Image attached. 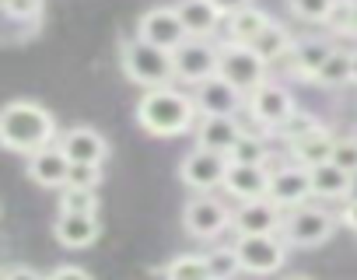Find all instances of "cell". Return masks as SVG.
<instances>
[{"label": "cell", "instance_id": "7a4b0ae2", "mask_svg": "<svg viewBox=\"0 0 357 280\" xmlns=\"http://www.w3.org/2000/svg\"><path fill=\"white\" fill-rule=\"evenodd\" d=\"M197 119V102L178 95L175 88H147V95L137 102V123L154 137H178Z\"/></svg>", "mask_w": 357, "mask_h": 280}, {"label": "cell", "instance_id": "44dd1931", "mask_svg": "<svg viewBox=\"0 0 357 280\" xmlns=\"http://www.w3.org/2000/svg\"><path fill=\"white\" fill-rule=\"evenodd\" d=\"M333 144H336V137H333L326 126H312L308 133H301V137L291 140V155H294L298 165L312 169V165H319V162H329Z\"/></svg>", "mask_w": 357, "mask_h": 280}, {"label": "cell", "instance_id": "6da1fadb", "mask_svg": "<svg viewBox=\"0 0 357 280\" xmlns=\"http://www.w3.org/2000/svg\"><path fill=\"white\" fill-rule=\"evenodd\" d=\"M53 140H56V119L46 105L18 98L0 109V148L29 158L32 151L50 148Z\"/></svg>", "mask_w": 357, "mask_h": 280}, {"label": "cell", "instance_id": "f35d334b", "mask_svg": "<svg viewBox=\"0 0 357 280\" xmlns=\"http://www.w3.org/2000/svg\"><path fill=\"white\" fill-rule=\"evenodd\" d=\"M211 4L221 11V18H228V15H235V11H242V8H249L252 0H211Z\"/></svg>", "mask_w": 357, "mask_h": 280}, {"label": "cell", "instance_id": "d4e9b609", "mask_svg": "<svg viewBox=\"0 0 357 280\" xmlns=\"http://www.w3.org/2000/svg\"><path fill=\"white\" fill-rule=\"evenodd\" d=\"M266 63H273V60H280V56H287L291 53V36L284 32V25H277V22H270L252 42H249Z\"/></svg>", "mask_w": 357, "mask_h": 280}, {"label": "cell", "instance_id": "277c9868", "mask_svg": "<svg viewBox=\"0 0 357 280\" xmlns=\"http://www.w3.org/2000/svg\"><path fill=\"white\" fill-rule=\"evenodd\" d=\"M336 231V217L322 207H308V203H298L291 207V214L284 217L280 224V235L287 245H301V249H312V245H322L329 242Z\"/></svg>", "mask_w": 357, "mask_h": 280}, {"label": "cell", "instance_id": "f546056e", "mask_svg": "<svg viewBox=\"0 0 357 280\" xmlns=\"http://www.w3.org/2000/svg\"><path fill=\"white\" fill-rule=\"evenodd\" d=\"M98 182H102V165H98V162H70V169H67V182H63V186L98 189Z\"/></svg>", "mask_w": 357, "mask_h": 280}, {"label": "cell", "instance_id": "836d02e7", "mask_svg": "<svg viewBox=\"0 0 357 280\" xmlns=\"http://www.w3.org/2000/svg\"><path fill=\"white\" fill-rule=\"evenodd\" d=\"M46 8V0H0V11L15 22H36Z\"/></svg>", "mask_w": 357, "mask_h": 280}, {"label": "cell", "instance_id": "8d00e7d4", "mask_svg": "<svg viewBox=\"0 0 357 280\" xmlns=\"http://www.w3.org/2000/svg\"><path fill=\"white\" fill-rule=\"evenodd\" d=\"M0 277L4 280H15V277H22V280H36V277H43L36 266H29V263H8V266H0Z\"/></svg>", "mask_w": 357, "mask_h": 280}, {"label": "cell", "instance_id": "2e32d148", "mask_svg": "<svg viewBox=\"0 0 357 280\" xmlns=\"http://www.w3.org/2000/svg\"><path fill=\"white\" fill-rule=\"evenodd\" d=\"M231 196L238 200H252V196H266L270 186V169L263 162H228L225 169V182H221Z\"/></svg>", "mask_w": 357, "mask_h": 280}, {"label": "cell", "instance_id": "b9f144b4", "mask_svg": "<svg viewBox=\"0 0 357 280\" xmlns=\"http://www.w3.org/2000/svg\"><path fill=\"white\" fill-rule=\"evenodd\" d=\"M354 137H357V130H354Z\"/></svg>", "mask_w": 357, "mask_h": 280}, {"label": "cell", "instance_id": "e575fe53", "mask_svg": "<svg viewBox=\"0 0 357 280\" xmlns=\"http://www.w3.org/2000/svg\"><path fill=\"white\" fill-rule=\"evenodd\" d=\"M329 162H336L340 169H347V172L357 176V137H354V133H350V137H336Z\"/></svg>", "mask_w": 357, "mask_h": 280}, {"label": "cell", "instance_id": "ac0fdd59", "mask_svg": "<svg viewBox=\"0 0 357 280\" xmlns=\"http://www.w3.org/2000/svg\"><path fill=\"white\" fill-rule=\"evenodd\" d=\"M102 224L95 214H77V210H60L56 224H53V235L63 249H88L95 238H98Z\"/></svg>", "mask_w": 357, "mask_h": 280}, {"label": "cell", "instance_id": "7402d4cb", "mask_svg": "<svg viewBox=\"0 0 357 280\" xmlns=\"http://www.w3.org/2000/svg\"><path fill=\"white\" fill-rule=\"evenodd\" d=\"M175 11H178V18H183L186 32L197 36V39H207L221 25V11L211 4V0H183Z\"/></svg>", "mask_w": 357, "mask_h": 280}, {"label": "cell", "instance_id": "5bb4252c", "mask_svg": "<svg viewBox=\"0 0 357 280\" xmlns=\"http://www.w3.org/2000/svg\"><path fill=\"white\" fill-rule=\"evenodd\" d=\"M193 102L204 116H231L242 105V91L231 81H225L221 74H211V77L197 81V98Z\"/></svg>", "mask_w": 357, "mask_h": 280}, {"label": "cell", "instance_id": "484cf974", "mask_svg": "<svg viewBox=\"0 0 357 280\" xmlns=\"http://www.w3.org/2000/svg\"><path fill=\"white\" fill-rule=\"evenodd\" d=\"M312 81L319 88H343V84H350V53L347 49H333L326 56V63L315 70Z\"/></svg>", "mask_w": 357, "mask_h": 280}, {"label": "cell", "instance_id": "4316f807", "mask_svg": "<svg viewBox=\"0 0 357 280\" xmlns=\"http://www.w3.org/2000/svg\"><path fill=\"white\" fill-rule=\"evenodd\" d=\"M158 273H161V277H172V280H207V277H211L207 256H197V252H186V256L168 259Z\"/></svg>", "mask_w": 357, "mask_h": 280}, {"label": "cell", "instance_id": "9c48e42d", "mask_svg": "<svg viewBox=\"0 0 357 280\" xmlns=\"http://www.w3.org/2000/svg\"><path fill=\"white\" fill-rule=\"evenodd\" d=\"M225 169H228V155H218V151L197 144L183 158V165H178V179L193 193H207V189H218L225 182Z\"/></svg>", "mask_w": 357, "mask_h": 280}, {"label": "cell", "instance_id": "5b68a950", "mask_svg": "<svg viewBox=\"0 0 357 280\" xmlns=\"http://www.w3.org/2000/svg\"><path fill=\"white\" fill-rule=\"evenodd\" d=\"M218 74L238 91H252L259 81H266V60L249 42H225L218 49Z\"/></svg>", "mask_w": 357, "mask_h": 280}, {"label": "cell", "instance_id": "e0dca14e", "mask_svg": "<svg viewBox=\"0 0 357 280\" xmlns=\"http://www.w3.org/2000/svg\"><path fill=\"white\" fill-rule=\"evenodd\" d=\"M67 169H70V158L60 151V144H50V148H39L29 155V179L36 186H46V189H63L67 182Z\"/></svg>", "mask_w": 357, "mask_h": 280}, {"label": "cell", "instance_id": "60d3db41", "mask_svg": "<svg viewBox=\"0 0 357 280\" xmlns=\"http://www.w3.org/2000/svg\"><path fill=\"white\" fill-rule=\"evenodd\" d=\"M350 81H354V84H357V49H354V53H350Z\"/></svg>", "mask_w": 357, "mask_h": 280}, {"label": "cell", "instance_id": "ba28073f", "mask_svg": "<svg viewBox=\"0 0 357 280\" xmlns=\"http://www.w3.org/2000/svg\"><path fill=\"white\" fill-rule=\"evenodd\" d=\"M211 74H218V49L207 39L186 36L172 49V77H183V81L197 84Z\"/></svg>", "mask_w": 357, "mask_h": 280}, {"label": "cell", "instance_id": "52a82bcc", "mask_svg": "<svg viewBox=\"0 0 357 280\" xmlns=\"http://www.w3.org/2000/svg\"><path fill=\"white\" fill-rule=\"evenodd\" d=\"M235 252H238V263H242V273H277L287 259V242L277 235H238L235 242Z\"/></svg>", "mask_w": 357, "mask_h": 280}, {"label": "cell", "instance_id": "603a6c76", "mask_svg": "<svg viewBox=\"0 0 357 280\" xmlns=\"http://www.w3.org/2000/svg\"><path fill=\"white\" fill-rule=\"evenodd\" d=\"M329 53H333V42H326V39H301V42L291 46L287 56H291V63H294V74L305 77V81H312L315 70L326 63Z\"/></svg>", "mask_w": 357, "mask_h": 280}, {"label": "cell", "instance_id": "30bf717a", "mask_svg": "<svg viewBox=\"0 0 357 280\" xmlns=\"http://www.w3.org/2000/svg\"><path fill=\"white\" fill-rule=\"evenodd\" d=\"M284 224V210L270 196L242 200V207L231 214V228L238 235H277Z\"/></svg>", "mask_w": 357, "mask_h": 280}, {"label": "cell", "instance_id": "4fadbf2b", "mask_svg": "<svg viewBox=\"0 0 357 280\" xmlns=\"http://www.w3.org/2000/svg\"><path fill=\"white\" fill-rule=\"evenodd\" d=\"M249 112L263 123V126H280L291 112H294V98L287 88L280 84H270V81H259L252 91H249Z\"/></svg>", "mask_w": 357, "mask_h": 280}, {"label": "cell", "instance_id": "f1b7e54d", "mask_svg": "<svg viewBox=\"0 0 357 280\" xmlns=\"http://www.w3.org/2000/svg\"><path fill=\"white\" fill-rule=\"evenodd\" d=\"M204 256H207V270H211L214 280H231L235 273H242V263H238L235 245H231V249H211V252H204Z\"/></svg>", "mask_w": 357, "mask_h": 280}, {"label": "cell", "instance_id": "9a60e30c", "mask_svg": "<svg viewBox=\"0 0 357 280\" xmlns=\"http://www.w3.org/2000/svg\"><path fill=\"white\" fill-rule=\"evenodd\" d=\"M56 144H60V151L70 162H98L102 165L109 158V140L98 130H91V126H70V130H63L56 137Z\"/></svg>", "mask_w": 357, "mask_h": 280}, {"label": "cell", "instance_id": "4dcf8cb0", "mask_svg": "<svg viewBox=\"0 0 357 280\" xmlns=\"http://www.w3.org/2000/svg\"><path fill=\"white\" fill-rule=\"evenodd\" d=\"M60 210L98 214V196H95V189H77V186H63V193H60Z\"/></svg>", "mask_w": 357, "mask_h": 280}, {"label": "cell", "instance_id": "ffe728a7", "mask_svg": "<svg viewBox=\"0 0 357 280\" xmlns=\"http://www.w3.org/2000/svg\"><path fill=\"white\" fill-rule=\"evenodd\" d=\"M238 137H242V130H238V123L231 116H204L200 126H197V144L211 148L218 155H228Z\"/></svg>", "mask_w": 357, "mask_h": 280}, {"label": "cell", "instance_id": "d6986e66", "mask_svg": "<svg viewBox=\"0 0 357 280\" xmlns=\"http://www.w3.org/2000/svg\"><path fill=\"white\" fill-rule=\"evenodd\" d=\"M308 182H312V196H322V200H347L354 193V172L340 169L336 162L312 165Z\"/></svg>", "mask_w": 357, "mask_h": 280}, {"label": "cell", "instance_id": "cb8c5ba5", "mask_svg": "<svg viewBox=\"0 0 357 280\" xmlns=\"http://www.w3.org/2000/svg\"><path fill=\"white\" fill-rule=\"evenodd\" d=\"M270 25V15L266 11H259V8H242V11H235V15H228V36H231V42H252L263 29Z\"/></svg>", "mask_w": 357, "mask_h": 280}, {"label": "cell", "instance_id": "ab89813d", "mask_svg": "<svg viewBox=\"0 0 357 280\" xmlns=\"http://www.w3.org/2000/svg\"><path fill=\"white\" fill-rule=\"evenodd\" d=\"M340 224L350 228V231H357V200H347V203H343V210H340Z\"/></svg>", "mask_w": 357, "mask_h": 280}, {"label": "cell", "instance_id": "d590c367", "mask_svg": "<svg viewBox=\"0 0 357 280\" xmlns=\"http://www.w3.org/2000/svg\"><path fill=\"white\" fill-rule=\"evenodd\" d=\"M312 126H319V123H315V116H308V112H298V109H294V112H291V116H287V119H284V123L277 126V130H280V133H284L287 140H294V137L308 133Z\"/></svg>", "mask_w": 357, "mask_h": 280}, {"label": "cell", "instance_id": "83f0119b", "mask_svg": "<svg viewBox=\"0 0 357 280\" xmlns=\"http://www.w3.org/2000/svg\"><path fill=\"white\" fill-rule=\"evenodd\" d=\"M326 25L336 32V36H350L357 39V0H336Z\"/></svg>", "mask_w": 357, "mask_h": 280}, {"label": "cell", "instance_id": "1f68e13d", "mask_svg": "<svg viewBox=\"0 0 357 280\" xmlns=\"http://www.w3.org/2000/svg\"><path fill=\"white\" fill-rule=\"evenodd\" d=\"M333 4H336V0H287L291 15L301 18V22H312V25H322L329 18Z\"/></svg>", "mask_w": 357, "mask_h": 280}, {"label": "cell", "instance_id": "74e56055", "mask_svg": "<svg viewBox=\"0 0 357 280\" xmlns=\"http://www.w3.org/2000/svg\"><path fill=\"white\" fill-rule=\"evenodd\" d=\"M50 277H53V280H70V277H74V280H88L91 273H88L84 266H53Z\"/></svg>", "mask_w": 357, "mask_h": 280}, {"label": "cell", "instance_id": "3957f363", "mask_svg": "<svg viewBox=\"0 0 357 280\" xmlns=\"http://www.w3.org/2000/svg\"><path fill=\"white\" fill-rule=\"evenodd\" d=\"M123 74L140 84V88H158V84H168L172 81V53L147 42V39H133L123 46Z\"/></svg>", "mask_w": 357, "mask_h": 280}, {"label": "cell", "instance_id": "7c38bea8", "mask_svg": "<svg viewBox=\"0 0 357 280\" xmlns=\"http://www.w3.org/2000/svg\"><path fill=\"white\" fill-rule=\"evenodd\" d=\"M137 36L172 53L190 32H186V25H183V18H178L175 8H151V11L137 22Z\"/></svg>", "mask_w": 357, "mask_h": 280}, {"label": "cell", "instance_id": "8992f818", "mask_svg": "<svg viewBox=\"0 0 357 280\" xmlns=\"http://www.w3.org/2000/svg\"><path fill=\"white\" fill-rule=\"evenodd\" d=\"M183 224H186V231H190L193 238L211 242V238H218V235H225V231L231 228V210H228L218 196H211V189H207V193L186 200V207H183Z\"/></svg>", "mask_w": 357, "mask_h": 280}, {"label": "cell", "instance_id": "d6a6232c", "mask_svg": "<svg viewBox=\"0 0 357 280\" xmlns=\"http://www.w3.org/2000/svg\"><path fill=\"white\" fill-rule=\"evenodd\" d=\"M263 158H266L263 140L259 137H249V133H242L235 140V148L228 151V162H263Z\"/></svg>", "mask_w": 357, "mask_h": 280}, {"label": "cell", "instance_id": "8fae6325", "mask_svg": "<svg viewBox=\"0 0 357 280\" xmlns=\"http://www.w3.org/2000/svg\"><path fill=\"white\" fill-rule=\"evenodd\" d=\"M266 196L280 207V210H291L298 203H308L312 196V182H308V169L305 165H284V169H270V186H266Z\"/></svg>", "mask_w": 357, "mask_h": 280}]
</instances>
